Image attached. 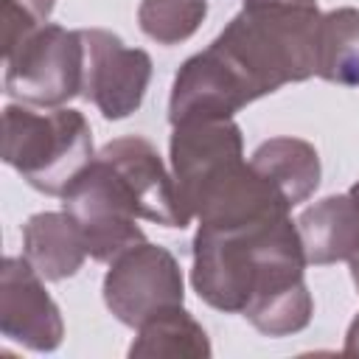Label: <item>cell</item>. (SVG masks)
<instances>
[{
	"label": "cell",
	"instance_id": "3",
	"mask_svg": "<svg viewBox=\"0 0 359 359\" xmlns=\"http://www.w3.org/2000/svg\"><path fill=\"white\" fill-rule=\"evenodd\" d=\"M3 160L42 194L62 196L95 160L93 132L79 109H3Z\"/></svg>",
	"mask_w": 359,
	"mask_h": 359
},
{
	"label": "cell",
	"instance_id": "21",
	"mask_svg": "<svg viewBox=\"0 0 359 359\" xmlns=\"http://www.w3.org/2000/svg\"><path fill=\"white\" fill-rule=\"evenodd\" d=\"M351 278H353V283H356V289H359V250H356V255L351 258Z\"/></svg>",
	"mask_w": 359,
	"mask_h": 359
},
{
	"label": "cell",
	"instance_id": "19",
	"mask_svg": "<svg viewBox=\"0 0 359 359\" xmlns=\"http://www.w3.org/2000/svg\"><path fill=\"white\" fill-rule=\"evenodd\" d=\"M345 356H359V314L353 317V323L348 325V334H345Z\"/></svg>",
	"mask_w": 359,
	"mask_h": 359
},
{
	"label": "cell",
	"instance_id": "9",
	"mask_svg": "<svg viewBox=\"0 0 359 359\" xmlns=\"http://www.w3.org/2000/svg\"><path fill=\"white\" fill-rule=\"evenodd\" d=\"M0 331L31 351H53L65 337L59 306L45 292L42 275L25 258H3Z\"/></svg>",
	"mask_w": 359,
	"mask_h": 359
},
{
	"label": "cell",
	"instance_id": "20",
	"mask_svg": "<svg viewBox=\"0 0 359 359\" xmlns=\"http://www.w3.org/2000/svg\"><path fill=\"white\" fill-rule=\"evenodd\" d=\"M244 6H294V8H317V0H244Z\"/></svg>",
	"mask_w": 359,
	"mask_h": 359
},
{
	"label": "cell",
	"instance_id": "5",
	"mask_svg": "<svg viewBox=\"0 0 359 359\" xmlns=\"http://www.w3.org/2000/svg\"><path fill=\"white\" fill-rule=\"evenodd\" d=\"M62 210L79 224L90 258L115 261L123 250L146 241L143 230L135 224L140 216L129 191L98 157L62 194Z\"/></svg>",
	"mask_w": 359,
	"mask_h": 359
},
{
	"label": "cell",
	"instance_id": "11",
	"mask_svg": "<svg viewBox=\"0 0 359 359\" xmlns=\"http://www.w3.org/2000/svg\"><path fill=\"white\" fill-rule=\"evenodd\" d=\"M247 104H252L250 93L224 65V59L208 45L180 67L171 87L168 121L174 126L185 121H224Z\"/></svg>",
	"mask_w": 359,
	"mask_h": 359
},
{
	"label": "cell",
	"instance_id": "2",
	"mask_svg": "<svg viewBox=\"0 0 359 359\" xmlns=\"http://www.w3.org/2000/svg\"><path fill=\"white\" fill-rule=\"evenodd\" d=\"M317 8L244 6L210 42L250 98L317 76Z\"/></svg>",
	"mask_w": 359,
	"mask_h": 359
},
{
	"label": "cell",
	"instance_id": "12",
	"mask_svg": "<svg viewBox=\"0 0 359 359\" xmlns=\"http://www.w3.org/2000/svg\"><path fill=\"white\" fill-rule=\"evenodd\" d=\"M306 261L314 266L351 261L359 250V208L351 194L325 196L297 216Z\"/></svg>",
	"mask_w": 359,
	"mask_h": 359
},
{
	"label": "cell",
	"instance_id": "6",
	"mask_svg": "<svg viewBox=\"0 0 359 359\" xmlns=\"http://www.w3.org/2000/svg\"><path fill=\"white\" fill-rule=\"evenodd\" d=\"M182 272L174 255L149 241L123 250L104 278L107 309L132 328L168 306H182Z\"/></svg>",
	"mask_w": 359,
	"mask_h": 359
},
{
	"label": "cell",
	"instance_id": "10",
	"mask_svg": "<svg viewBox=\"0 0 359 359\" xmlns=\"http://www.w3.org/2000/svg\"><path fill=\"white\" fill-rule=\"evenodd\" d=\"M244 160L241 129L224 121H185L174 126L171 135V174L177 185L180 205L188 213L191 199L227 165Z\"/></svg>",
	"mask_w": 359,
	"mask_h": 359
},
{
	"label": "cell",
	"instance_id": "17",
	"mask_svg": "<svg viewBox=\"0 0 359 359\" xmlns=\"http://www.w3.org/2000/svg\"><path fill=\"white\" fill-rule=\"evenodd\" d=\"M205 14V0H143L137 8V22L149 39L160 45H177L199 28Z\"/></svg>",
	"mask_w": 359,
	"mask_h": 359
},
{
	"label": "cell",
	"instance_id": "8",
	"mask_svg": "<svg viewBox=\"0 0 359 359\" xmlns=\"http://www.w3.org/2000/svg\"><path fill=\"white\" fill-rule=\"evenodd\" d=\"M95 157L129 191L140 219L157 222L163 227H185L191 222L180 205L174 174H168L157 149L146 137H118Z\"/></svg>",
	"mask_w": 359,
	"mask_h": 359
},
{
	"label": "cell",
	"instance_id": "15",
	"mask_svg": "<svg viewBox=\"0 0 359 359\" xmlns=\"http://www.w3.org/2000/svg\"><path fill=\"white\" fill-rule=\"evenodd\" d=\"M137 359H205L210 342L205 328L182 309L168 306L137 325V339L129 348Z\"/></svg>",
	"mask_w": 359,
	"mask_h": 359
},
{
	"label": "cell",
	"instance_id": "7",
	"mask_svg": "<svg viewBox=\"0 0 359 359\" xmlns=\"http://www.w3.org/2000/svg\"><path fill=\"white\" fill-rule=\"evenodd\" d=\"M84 87L81 95L109 121L132 115L146 95L151 59L140 48H126L121 36L101 28H84Z\"/></svg>",
	"mask_w": 359,
	"mask_h": 359
},
{
	"label": "cell",
	"instance_id": "18",
	"mask_svg": "<svg viewBox=\"0 0 359 359\" xmlns=\"http://www.w3.org/2000/svg\"><path fill=\"white\" fill-rule=\"evenodd\" d=\"M0 3H3V6H11V8H17V11H22V14L31 17L36 25H45V20L50 17L56 0H0Z\"/></svg>",
	"mask_w": 359,
	"mask_h": 359
},
{
	"label": "cell",
	"instance_id": "16",
	"mask_svg": "<svg viewBox=\"0 0 359 359\" xmlns=\"http://www.w3.org/2000/svg\"><path fill=\"white\" fill-rule=\"evenodd\" d=\"M317 76L334 84H359V8H334L317 22Z\"/></svg>",
	"mask_w": 359,
	"mask_h": 359
},
{
	"label": "cell",
	"instance_id": "13",
	"mask_svg": "<svg viewBox=\"0 0 359 359\" xmlns=\"http://www.w3.org/2000/svg\"><path fill=\"white\" fill-rule=\"evenodd\" d=\"M22 258L45 280H65L81 269L87 247L67 210H45L34 213L22 227Z\"/></svg>",
	"mask_w": 359,
	"mask_h": 359
},
{
	"label": "cell",
	"instance_id": "14",
	"mask_svg": "<svg viewBox=\"0 0 359 359\" xmlns=\"http://www.w3.org/2000/svg\"><path fill=\"white\" fill-rule=\"evenodd\" d=\"M252 168L294 208L306 202L320 185V157L317 149L300 137H272L264 140L252 157Z\"/></svg>",
	"mask_w": 359,
	"mask_h": 359
},
{
	"label": "cell",
	"instance_id": "4",
	"mask_svg": "<svg viewBox=\"0 0 359 359\" xmlns=\"http://www.w3.org/2000/svg\"><path fill=\"white\" fill-rule=\"evenodd\" d=\"M84 87L81 31L45 22L6 56V93L25 104L56 109Z\"/></svg>",
	"mask_w": 359,
	"mask_h": 359
},
{
	"label": "cell",
	"instance_id": "22",
	"mask_svg": "<svg viewBox=\"0 0 359 359\" xmlns=\"http://www.w3.org/2000/svg\"><path fill=\"white\" fill-rule=\"evenodd\" d=\"M348 194H351V199H353V202H356V208H359V182H356V185H353Z\"/></svg>",
	"mask_w": 359,
	"mask_h": 359
},
{
	"label": "cell",
	"instance_id": "1",
	"mask_svg": "<svg viewBox=\"0 0 359 359\" xmlns=\"http://www.w3.org/2000/svg\"><path fill=\"white\" fill-rule=\"evenodd\" d=\"M306 264L289 216L224 230L199 227L191 280L208 306L244 314L266 337H286L303 331L314 311Z\"/></svg>",
	"mask_w": 359,
	"mask_h": 359
}]
</instances>
